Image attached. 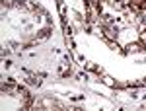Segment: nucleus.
I'll use <instances>...</instances> for the list:
<instances>
[{
	"mask_svg": "<svg viewBox=\"0 0 146 111\" xmlns=\"http://www.w3.org/2000/svg\"><path fill=\"white\" fill-rule=\"evenodd\" d=\"M68 53L76 64L111 88H146V27H140L127 41L113 35L98 37V31L92 29L68 45Z\"/></svg>",
	"mask_w": 146,
	"mask_h": 111,
	"instance_id": "obj_1",
	"label": "nucleus"
},
{
	"mask_svg": "<svg viewBox=\"0 0 146 111\" xmlns=\"http://www.w3.org/2000/svg\"><path fill=\"white\" fill-rule=\"evenodd\" d=\"M55 23L51 14L33 0L2 2V49L25 51L51 37Z\"/></svg>",
	"mask_w": 146,
	"mask_h": 111,
	"instance_id": "obj_2",
	"label": "nucleus"
},
{
	"mask_svg": "<svg viewBox=\"0 0 146 111\" xmlns=\"http://www.w3.org/2000/svg\"><path fill=\"white\" fill-rule=\"evenodd\" d=\"M55 4L66 45H70L78 35L94 29L92 0H55Z\"/></svg>",
	"mask_w": 146,
	"mask_h": 111,
	"instance_id": "obj_3",
	"label": "nucleus"
},
{
	"mask_svg": "<svg viewBox=\"0 0 146 111\" xmlns=\"http://www.w3.org/2000/svg\"><path fill=\"white\" fill-rule=\"evenodd\" d=\"M33 105V96L23 84L16 80H4L2 82V96H0V107L6 109H29Z\"/></svg>",
	"mask_w": 146,
	"mask_h": 111,
	"instance_id": "obj_4",
	"label": "nucleus"
},
{
	"mask_svg": "<svg viewBox=\"0 0 146 111\" xmlns=\"http://www.w3.org/2000/svg\"><path fill=\"white\" fill-rule=\"evenodd\" d=\"M131 4L136 6L138 10H144V8H146V0H131Z\"/></svg>",
	"mask_w": 146,
	"mask_h": 111,
	"instance_id": "obj_5",
	"label": "nucleus"
}]
</instances>
